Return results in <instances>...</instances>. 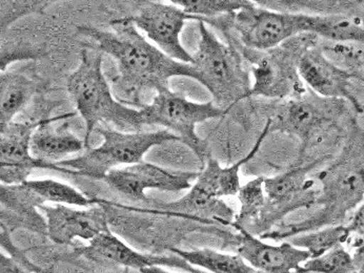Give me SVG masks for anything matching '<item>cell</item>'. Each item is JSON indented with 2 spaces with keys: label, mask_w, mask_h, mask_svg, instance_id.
<instances>
[{
  "label": "cell",
  "mask_w": 364,
  "mask_h": 273,
  "mask_svg": "<svg viewBox=\"0 0 364 273\" xmlns=\"http://www.w3.org/2000/svg\"><path fill=\"white\" fill-rule=\"evenodd\" d=\"M112 32L81 26L80 34L97 43L102 53L113 57L118 74L109 82L114 97L124 106L141 109L150 102L146 98L171 91L170 80L188 77L198 80L192 65L171 58L149 43L138 28L124 17L111 21Z\"/></svg>",
  "instance_id": "obj_1"
},
{
  "label": "cell",
  "mask_w": 364,
  "mask_h": 273,
  "mask_svg": "<svg viewBox=\"0 0 364 273\" xmlns=\"http://www.w3.org/2000/svg\"><path fill=\"white\" fill-rule=\"evenodd\" d=\"M68 91L85 123V145L100 124L115 126L122 132H141L144 120L140 109L129 108L117 101L111 84L102 72V54L81 51L80 63L68 80Z\"/></svg>",
  "instance_id": "obj_2"
},
{
  "label": "cell",
  "mask_w": 364,
  "mask_h": 273,
  "mask_svg": "<svg viewBox=\"0 0 364 273\" xmlns=\"http://www.w3.org/2000/svg\"><path fill=\"white\" fill-rule=\"evenodd\" d=\"M198 49L193 67L198 82L212 94L213 102L229 113L235 104L251 97L252 85L243 57L229 43H223L203 21H198Z\"/></svg>",
  "instance_id": "obj_3"
},
{
  "label": "cell",
  "mask_w": 364,
  "mask_h": 273,
  "mask_svg": "<svg viewBox=\"0 0 364 273\" xmlns=\"http://www.w3.org/2000/svg\"><path fill=\"white\" fill-rule=\"evenodd\" d=\"M95 132L104 139L102 145L87 148V152L77 158L57 163L63 172L104 180L105 177L118 166L142 162L144 155L154 146L168 142H181L178 137L166 130L128 133L97 128Z\"/></svg>",
  "instance_id": "obj_4"
},
{
  "label": "cell",
  "mask_w": 364,
  "mask_h": 273,
  "mask_svg": "<svg viewBox=\"0 0 364 273\" xmlns=\"http://www.w3.org/2000/svg\"><path fill=\"white\" fill-rule=\"evenodd\" d=\"M140 111L144 126H159L166 128L178 137L203 164L210 156L207 143L197 135L196 126L228 113L213 101L197 104L172 91L157 94L152 102Z\"/></svg>",
  "instance_id": "obj_5"
},
{
  "label": "cell",
  "mask_w": 364,
  "mask_h": 273,
  "mask_svg": "<svg viewBox=\"0 0 364 273\" xmlns=\"http://www.w3.org/2000/svg\"><path fill=\"white\" fill-rule=\"evenodd\" d=\"M135 14L124 17L138 30L146 33L150 40L164 53L175 60L193 65V55L181 45V34L184 23L196 17L186 14L175 4L160 1H144Z\"/></svg>",
  "instance_id": "obj_6"
},
{
  "label": "cell",
  "mask_w": 364,
  "mask_h": 273,
  "mask_svg": "<svg viewBox=\"0 0 364 273\" xmlns=\"http://www.w3.org/2000/svg\"><path fill=\"white\" fill-rule=\"evenodd\" d=\"M199 172L168 169L155 164L142 162L112 169L104 181L114 191L131 200L148 202L146 191L178 192L193 186Z\"/></svg>",
  "instance_id": "obj_7"
},
{
  "label": "cell",
  "mask_w": 364,
  "mask_h": 273,
  "mask_svg": "<svg viewBox=\"0 0 364 273\" xmlns=\"http://www.w3.org/2000/svg\"><path fill=\"white\" fill-rule=\"evenodd\" d=\"M43 120L14 122L0 128V181L4 185H21L37 168L63 172L56 164L37 160L31 154V140Z\"/></svg>",
  "instance_id": "obj_8"
},
{
  "label": "cell",
  "mask_w": 364,
  "mask_h": 273,
  "mask_svg": "<svg viewBox=\"0 0 364 273\" xmlns=\"http://www.w3.org/2000/svg\"><path fill=\"white\" fill-rule=\"evenodd\" d=\"M79 255L96 263L122 266L138 272L150 267H171L178 268L188 273H199L196 268L188 265L174 253L173 257H168L139 252L127 245L122 240L113 235L111 230L102 233L90 241L89 245L80 248Z\"/></svg>",
  "instance_id": "obj_9"
},
{
  "label": "cell",
  "mask_w": 364,
  "mask_h": 273,
  "mask_svg": "<svg viewBox=\"0 0 364 273\" xmlns=\"http://www.w3.org/2000/svg\"><path fill=\"white\" fill-rule=\"evenodd\" d=\"M47 221V235L57 245H71L75 240L92 241L109 230L107 215L102 206L76 209L68 205H41Z\"/></svg>",
  "instance_id": "obj_10"
},
{
  "label": "cell",
  "mask_w": 364,
  "mask_h": 273,
  "mask_svg": "<svg viewBox=\"0 0 364 273\" xmlns=\"http://www.w3.org/2000/svg\"><path fill=\"white\" fill-rule=\"evenodd\" d=\"M298 73L309 89L320 97L324 99H346L359 111H363V106L350 91L352 74L339 67L317 45L302 55L298 65Z\"/></svg>",
  "instance_id": "obj_11"
},
{
  "label": "cell",
  "mask_w": 364,
  "mask_h": 273,
  "mask_svg": "<svg viewBox=\"0 0 364 273\" xmlns=\"http://www.w3.org/2000/svg\"><path fill=\"white\" fill-rule=\"evenodd\" d=\"M239 233L237 253L256 272H299L300 267L311 259L310 253L284 241L271 244L256 237L251 231L234 226Z\"/></svg>",
  "instance_id": "obj_12"
},
{
  "label": "cell",
  "mask_w": 364,
  "mask_h": 273,
  "mask_svg": "<svg viewBox=\"0 0 364 273\" xmlns=\"http://www.w3.org/2000/svg\"><path fill=\"white\" fill-rule=\"evenodd\" d=\"M319 104L304 97L287 102L275 120L272 119V130H280L300 138L306 144L314 146L322 141V137L330 132V118Z\"/></svg>",
  "instance_id": "obj_13"
},
{
  "label": "cell",
  "mask_w": 364,
  "mask_h": 273,
  "mask_svg": "<svg viewBox=\"0 0 364 273\" xmlns=\"http://www.w3.org/2000/svg\"><path fill=\"white\" fill-rule=\"evenodd\" d=\"M43 200L25 184L0 185L1 227L11 233L23 228L34 233L47 235V221L37 211Z\"/></svg>",
  "instance_id": "obj_14"
},
{
  "label": "cell",
  "mask_w": 364,
  "mask_h": 273,
  "mask_svg": "<svg viewBox=\"0 0 364 273\" xmlns=\"http://www.w3.org/2000/svg\"><path fill=\"white\" fill-rule=\"evenodd\" d=\"M61 117L43 119L31 140V154L37 160L57 164L65 157L87 150L85 140L70 130L69 123H59Z\"/></svg>",
  "instance_id": "obj_15"
},
{
  "label": "cell",
  "mask_w": 364,
  "mask_h": 273,
  "mask_svg": "<svg viewBox=\"0 0 364 273\" xmlns=\"http://www.w3.org/2000/svg\"><path fill=\"white\" fill-rule=\"evenodd\" d=\"M38 82L16 71H4L0 76V128L12 123L37 91Z\"/></svg>",
  "instance_id": "obj_16"
},
{
  "label": "cell",
  "mask_w": 364,
  "mask_h": 273,
  "mask_svg": "<svg viewBox=\"0 0 364 273\" xmlns=\"http://www.w3.org/2000/svg\"><path fill=\"white\" fill-rule=\"evenodd\" d=\"M310 15L309 34L340 45L364 43V25L357 17L346 14Z\"/></svg>",
  "instance_id": "obj_17"
},
{
  "label": "cell",
  "mask_w": 364,
  "mask_h": 273,
  "mask_svg": "<svg viewBox=\"0 0 364 273\" xmlns=\"http://www.w3.org/2000/svg\"><path fill=\"white\" fill-rule=\"evenodd\" d=\"M171 252L178 255L188 265L194 268H203L210 273H256L252 266L245 262L238 253L220 252L210 248L182 250L171 248Z\"/></svg>",
  "instance_id": "obj_18"
},
{
  "label": "cell",
  "mask_w": 364,
  "mask_h": 273,
  "mask_svg": "<svg viewBox=\"0 0 364 273\" xmlns=\"http://www.w3.org/2000/svg\"><path fill=\"white\" fill-rule=\"evenodd\" d=\"M291 245L304 249L311 257H318L335 247L350 243V233L343 224L331 225L289 238Z\"/></svg>",
  "instance_id": "obj_19"
},
{
  "label": "cell",
  "mask_w": 364,
  "mask_h": 273,
  "mask_svg": "<svg viewBox=\"0 0 364 273\" xmlns=\"http://www.w3.org/2000/svg\"><path fill=\"white\" fill-rule=\"evenodd\" d=\"M23 184L35 192L45 203L52 202L55 204L80 207H92L100 204V201L96 199L85 196L67 183L59 182L53 179L28 180Z\"/></svg>",
  "instance_id": "obj_20"
},
{
  "label": "cell",
  "mask_w": 364,
  "mask_h": 273,
  "mask_svg": "<svg viewBox=\"0 0 364 273\" xmlns=\"http://www.w3.org/2000/svg\"><path fill=\"white\" fill-rule=\"evenodd\" d=\"M237 196L240 202V211L232 225L245 227V224H257L267 202L264 177H258L242 185Z\"/></svg>",
  "instance_id": "obj_21"
},
{
  "label": "cell",
  "mask_w": 364,
  "mask_h": 273,
  "mask_svg": "<svg viewBox=\"0 0 364 273\" xmlns=\"http://www.w3.org/2000/svg\"><path fill=\"white\" fill-rule=\"evenodd\" d=\"M170 2L181 8L186 14L196 17L197 21L234 14L254 4L249 0H171Z\"/></svg>",
  "instance_id": "obj_22"
},
{
  "label": "cell",
  "mask_w": 364,
  "mask_h": 273,
  "mask_svg": "<svg viewBox=\"0 0 364 273\" xmlns=\"http://www.w3.org/2000/svg\"><path fill=\"white\" fill-rule=\"evenodd\" d=\"M353 255L344 247H335L318 257H311L300 267L299 273H354Z\"/></svg>",
  "instance_id": "obj_23"
},
{
  "label": "cell",
  "mask_w": 364,
  "mask_h": 273,
  "mask_svg": "<svg viewBox=\"0 0 364 273\" xmlns=\"http://www.w3.org/2000/svg\"><path fill=\"white\" fill-rule=\"evenodd\" d=\"M52 1L45 0H1L0 1V30L6 33L15 21L26 15L43 14Z\"/></svg>",
  "instance_id": "obj_24"
},
{
  "label": "cell",
  "mask_w": 364,
  "mask_h": 273,
  "mask_svg": "<svg viewBox=\"0 0 364 273\" xmlns=\"http://www.w3.org/2000/svg\"><path fill=\"white\" fill-rule=\"evenodd\" d=\"M346 226L350 233V240H356L355 247L364 243V201L356 209Z\"/></svg>",
  "instance_id": "obj_25"
},
{
  "label": "cell",
  "mask_w": 364,
  "mask_h": 273,
  "mask_svg": "<svg viewBox=\"0 0 364 273\" xmlns=\"http://www.w3.org/2000/svg\"><path fill=\"white\" fill-rule=\"evenodd\" d=\"M32 270L21 265L11 257L0 255V273H32Z\"/></svg>",
  "instance_id": "obj_26"
},
{
  "label": "cell",
  "mask_w": 364,
  "mask_h": 273,
  "mask_svg": "<svg viewBox=\"0 0 364 273\" xmlns=\"http://www.w3.org/2000/svg\"><path fill=\"white\" fill-rule=\"evenodd\" d=\"M140 273H173L164 269V267H150L140 270Z\"/></svg>",
  "instance_id": "obj_27"
},
{
  "label": "cell",
  "mask_w": 364,
  "mask_h": 273,
  "mask_svg": "<svg viewBox=\"0 0 364 273\" xmlns=\"http://www.w3.org/2000/svg\"><path fill=\"white\" fill-rule=\"evenodd\" d=\"M357 62H358V65H360L364 69V51H360V50L357 51Z\"/></svg>",
  "instance_id": "obj_28"
},
{
  "label": "cell",
  "mask_w": 364,
  "mask_h": 273,
  "mask_svg": "<svg viewBox=\"0 0 364 273\" xmlns=\"http://www.w3.org/2000/svg\"><path fill=\"white\" fill-rule=\"evenodd\" d=\"M354 273H364V267L357 268Z\"/></svg>",
  "instance_id": "obj_29"
},
{
  "label": "cell",
  "mask_w": 364,
  "mask_h": 273,
  "mask_svg": "<svg viewBox=\"0 0 364 273\" xmlns=\"http://www.w3.org/2000/svg\"><path fill=\"white\" fill-rule=\"evenodd\" d=\"M256 273H291V272H257Z\"/></svg>",
  "instance_id": "obj_30"
},
{
  "label": "cell",
  "mask_w": 364,
  "mask_h": 273,
  "mask_svg": "<svg viewBox=\"0 0 364 273\" xmlns=\"http://www.w3.org/2000/svg\"><path fill=\"white\" fill-rule=\"evenodd\" d=\"M41 273H55L52 270H41Z\"/></svg>",
  "instance_id": "obj_31"
}]
</instances>
